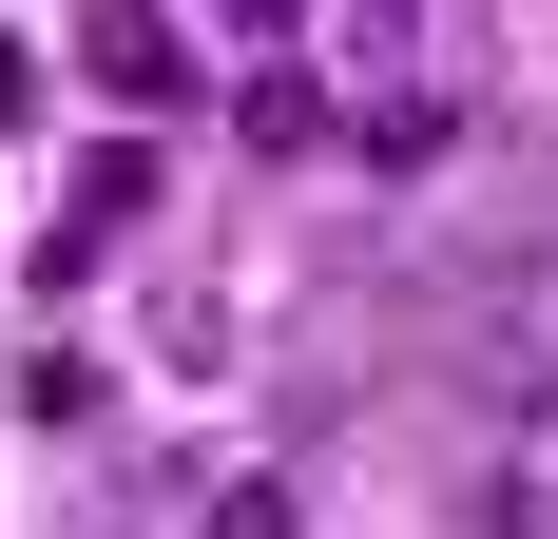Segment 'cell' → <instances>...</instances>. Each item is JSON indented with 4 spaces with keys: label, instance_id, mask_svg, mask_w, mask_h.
<instances>
[{
    "label": "cell",
    "instance_id": "cell-2",
    "mask_svg": "<svg viewBox=\"0 0 558 539\" xmlns=\"http://www.w3.org/2000/svg\"><path fill=\"white\" fill-rule=\"evenodd\" d=\"M231 116H251V155H308V135H328V97H308V39H270V77H251Z\"/></svg>",
    "mask_w": 558,
    "mask_h": 539
},
{
    "label": "cell",
    "instance_id": "cell-3",
    "mask_svg": "<svg viewBox=\"0 0 558 539\" xmlns=\"http://www.w3.org/2000/svg\"><path fill=\"white\" fill-rule=\"evenodd\" d=\"M444 135H462L444 97H366V155H386V173H424V155H444Z\"/></svg>",
    "mask_w": 558,
    "mask_h": 539
},
{
    "label": "cell",
    "instance_id": "cell-1",
    "mask_svg": "<svg viewBox=\"0 0 558 539\" xmlns=\"http://www.w3.org/2000/svg\"><path fill=\"white\" fill-rule=\"evenodd\" d=\"M77 77H97L116 116H193V20H173V0H97V20H77Z\"/></svg>",
    "mask_w": 558,
    "mask_h": 539
},
{
    "label": "cell",
    "instance_id": "cell-6",
    "mask_svg": "<svg viewBox=\"0 0 558 539\" xmlns=\"http://www.w3.org/2000/svg\"><path fill=\"white\" fill-rule=\"evenodd\" d=\"M213 20H231V39H251V58H270V39H289V20H308V0H213Z\"/></svg>",
    "mask_w": 558,
    "mask_h": 539
},
{
    "label": "cell",
    "instance_id": "cell-4",
    "mask_svg": "<svg viewBox=\"0 0 558 539\" xmlns=\"http://www.w3.org/2000/svg\"><path fill=\"white\" fill-rule=\"evenodd\" d=\"M213 539H308V520H289V482H231V501H213Z\"/></svg>",
    "mask_w": 558,
    "mask_h": 539
},
{
    "label": "cell",
    "instance_id": "cell-5",
    "mask_svg": "<svg viewBox=\"0 0 558 539\" xmlns=\"http://www.w3.org/2000/svg\"><path fill=\"white\" fill-rule=\"evenodd\" d=\"M20 135H39V58L0 39V155H20Z\"/></svg>",
    "mask_w": 558,
    "mask_h": 539
}]
</instances>
